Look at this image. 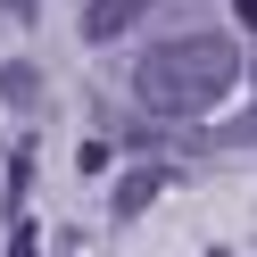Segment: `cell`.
Returning a JSON list of instances; mask_svg holds the SVG:
<instances>
[{
  "label": "cell",
  "instance_id": "6da1fadb",
  "mask_svg": "<svg viewBox=\"0 0 257 257\" xmlns=\"http://www.w3.org/2000/svg\"><path fill=\"white\" fill-rule=\"evenodd\" d=\"M232 83H240L232 34H174V42H158L133 67L141 108H158V116H199V108H216Z\"/></svg>",
  "mask_w": 257,
  "mask_h": 257
},
{
  "label": "cell",
  "instance_id": "7a4b0ae2",
  "mask_svg": "<svg viewBox=\"0 0 257 257\" xmlns=\"http://www.w3.org/2000/svg\"><path fill=\"white\" fill-rule=\"evenodd\" d=\"M150 9H158V0H91V9H83V34L91 42H116V34H133Z\"/></svg>",
  "mask_w": 257,
  "mask_h": 257
},
{
  "label": "cell",
  "instance_id": "3957f363",
  "mask_svg": "<svg viewBox=\"0 0 257 257\" xmlns=\"http://www.w3.org/2000/svg\"><path fill=\"white\" fill-rule=\"evenodd\" d=\"M166 183H174L166 166H133V174L116 183V199H108V207H116V224H124V216H141V207H150V199H158Z\"/></svg>",
  "mask_w": 257,
  "mask_h": 257
},
{
  "label": "cell",
  "instance_id": "277c9868",
  "mask_svg": "<svg viewBox=\"0 0 257 257\" xmlns=\"http://www.w3.org/2000/svg\"><path fill=\"white\" fill-rule=\"evenodd\" d=\"M0 91H9L17 108H34V100H42V75H34V67H0Z\"/></svg>",
  "mask_w": 257,
  "mask_h": 257
},
{
  "label": "cell",
  "instance_id": "5b68a950",
  "mask_svg": "<svg viewBox=\"0 0 257 257\" xmlns=\"http://www.w3.org/2000/svg\"><path fill=\"white\" fill-rule=\"evenodd\" d=\"M42 240H34V224H17V240H9V257H34Z\"/></svg>",
  "mask_w": 257,
  "mask_h": 257
},
{
  "label": "cell",
  "instance_id": "8992f818",
  "mask_svg": "<svg viewBox=\"0 0 257 257\" xmlns=\"http://www.w3.org/2000/svg\"><path fill=\"white\" fill-rule=\"evenodd\" d=\"M232 9H240V25H249V34H257V0H232Z\"/></svg>",
  "mask_w": 257,
  "mask_h": 257
},
{
  "label": "cell",
  "instance_id": "52a82bcc",
  "mask_svg": "<svg viewBox=\"0 0 257 257\" xmlns=\"http://www.w3.org/2000/svg\"><path fill=\"white\" fill-rule=\"evenodd\" d=\"M9 9H17V17H25V9H34V0H9Z\"/></svg>",
  "mask_w": 257,
  "mask_h": 257
}]
</instances>
